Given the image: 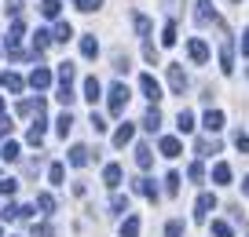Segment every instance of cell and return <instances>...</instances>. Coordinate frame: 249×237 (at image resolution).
Masks as SVG:
<instances>
[{"label":"cell","mask_w":249,"mask_h":237,"mask_svg":"<svg viewBox=\"0 0 249 237\" xmlns=\"http://www.w3.org/2000/svg\"><path fill=\"white\" fill-rule=\"evenodd\" d=\"M44 124H48V121H44V113H40V117H37V124H33V128L26 131V139H30L33 146H40V142H44Z\"/></svg>","instance_id":"2e32d148"},{"label":"cell","mask_w":249,"mask_h":237,"mask_svg":"<svg viewBox=\"0 0 249 237\" xmlns=\"http://www.w3.org/2000/svg\"><path fill=\"white\" fill-rule=\"evenodd\" d=\"M187 73H183V66H169V88H172V95H183L187 92Z\"/></svg>","instance_id":"277c9868"},{"label":"cell","mask_w":249,"mask_h":237,"mask_svg":"<svg viewBox=\"0 0 249 237\" xmlns=\"http://www.w3.org/2000/svg\"><path fill=\"white\" fill-rule=\"evenodd\" d=\"M187 179H195V183H202V179H205V172H202V164H191V168H187Z\"/></svg>","instance_id":"ee69618b"},{"label":"cell","mask_w":249,"mask_h":237,"mask_svg":"<svg viewBox=\"0 0 249 237\" xmlns=\"http://www.w3.org/2000/svg\"><path fill=\"white\" fill-rule=\"evenodd\" d=\"M99 92H103V84L95 80V77H88V80H85V99L92 102V106H95V99H99Z\"/></svg>","instance_id":"83f0119b"},{"label":"cell","mask_w":249,"mask_h":237,"mask_svg":"<svg viewBox=\"0 0 249 237\" xmlns=\"http://www.w3.org/2000/svg\"><path fill=\"white\" fill-rule=\"evenodd\" d=\"M66 161H70L73 168H85V164L92 161V150H88V146H70V153H66Z\"/></svg>","instance_id":"ba28073f"},{"label":"cell","mask_w":249,"mask_h":237,"mask_svg":"<svg viewBox=\"0 0 249 237\" xmlns=\"http://www.w3.org/2000/svg\"><path fill=\"white\" fill-rule=\"evenodd\" d=\"M30 84H33V88H37V92H44V88H48V84H52V69H44V66H37V69H33V73H30Z\"/></svg>","instance_id":"9c48e42d"},{"label":"cell","mask_w":249,"mask_h":237,"mask_svg":"<svg viewBox=\"0 0 249 237\" xmlns=\"http://www.w3.org/2000/svg\"><path fill=\"white\" fill-rule=\"evenodd\" d=\"M187 55H191V62H198V66H205V62H209V47H205V40L191 37V40H187Z\"/></svg>","instance_id":"3957f363"},{"label":"cell","mask_w":249,"mask_h":237,"mask_svg":"<svg viewBox=\"0 0 249 237\" xmlns=\"http://www.w3.org/2000/svg\"><path fill=\"white\" fill-rule=\"evenodd\" d=\"M165 237H183V222H179V219H172L169 226H165Z\"/></svg>","instance_id":"f35d334b"},{"label":"cell","mask_w":249,"mask_h":237,"mask_svg":"<svg viewBox=\"0 0 249 237\" xmlns=\"http://www.w3.org/2000/svg\"><path fill=\"white\" fill-rule=\"evenodd\" d=\"M81 55H85V59H95V55H99V40L95 37H81Z\"/></svg>","instance_id":"4316f807"},{"label":"cell","mask_w":249,"mask_h":237,"mask_svg":"<svg viewBox=\"0 0 249 237\" xmlns=\"http://www.w3.org/2000/svg\"><path fill=\"white\" fill-rule=\"evenodd\" d=\"M143 128H147V131H158V128H161V110H158V106H150L147 113H143Z\"/></svg>","instance_id":"9a60e30c"},{"label":"cell","mask_w":249,"mask_h":237,"mask_svg":"<svg viewBox=\"0 0 249 237\" xmlns=\"http://www.w3.org/2000/svg\"><path fill=\"white\" fill-rule=\"evenodd\" d=\"M132 135H136V128H132V124H128V121H124L121 128L114 131V146H124V142H132Z\"/></svg>","instance_id":"d6986e66"},{"label":"cell","mask_w":249,"mask_h":237,"mask_svg":"<svg viewBox=\"0 0 249 237\" xmlns=\"http://www.w3.org/2000/svg\"><path fill=\"white\" fill-rule=\"evenodd\" d=\"M124 212H128V197L114 190V197H110V215H124Z\"/></svg>","instance_id":"7402d4cb"},{"label":"cell","mask_w":249,"mask_h":237,"mask_svg":"<svg viewBox=\"0 0 249 237\" xmlns=\"http://www.w3.org/2000/svg\"><path fill=\"white\" fill-rule=\"evenodd\" d=\"M213 183H220V186H227V183H231V164H224V161H220L216 168H213Z\"/></svg>","instance_id":"cb8c5ba5"},{"label":"cell","mask_w":249,"mask_h":237,"mask_svg":"<svg viewBox=\"0 0 249 237\" xmlns=\"http://www.w3.org/2000/svg\"><path fill=\"white\" fill-rule=\"evenodd\" d=\"M33 237H55V230L48 222H33Z\"/></svg>","instance_id":"ab89813d"},{"label":"cell","mask_w":249,"mask_h":237,"mask_svg":"<svg viewBox=\"0 0 249 237\" xmlns=\"http://www.w3.org/2000/svg\"><path fill=\"white\" fill-rule=\"evenodd\" d=\"M0 157H4V161H18V142H11V139H8V142L0 146Z\"/></svg>","instance_id":"836d02e7"},{"label":"cell","mask_w":249,"mask_h":237,"mask_svg":"<svg viewBox=\"0 0 249 237\" xmlns=\"http://www.w3.org/2000/svg\"><path fill=\"white\" fill-rule=\"evenodd\" d=\"M165 190H169V193H179V175H176V172H169V175H165Z\"/></svg>","instance_id":"60d3db41"},{"label":"cell","mask_w":249,"mask_h":237,"mask_svg":"<svg viewBox=\"0 0 249 237\" xmlns=\"http://www.w3.org/2000/svg\"><path fill=\"white\" fill-rule=\"evenodd\" d=\"M55 77H59V84H73V62H59Z\"/></svg>","instance_id":"f1b7e54d"},{"label":"cell","mask_w":249,"mask_h":237,"mask_svg":"<svg viewBox=\"0 0 249 237\" xmlns=\"http://www.w3.org/2000/svg\"><path fill=\"white\" fill-rule=\"evenodd\" d=\"M59 8H62L59 0H40V15L44 18H59Z\"/></svg>","instance_id":"1f68e13d"},{"label":"cell","mask_w":249,"mask_h":237,"mask_svg":"<svg viewBox=\"0 0 249 237\" xmlns=\"http://www.w3.org/2000/svg\"><path fill=\"white\" fill-rule=\"evenodd\" d=\"M242 190H246V193H249V175H246V186H242Z\"/></svg>","instance_id":"681fc988"},{"label":"cell","mask_w":249,"mask_h":237,"mask_svg":"<svg viewBox=\"0 0 249 237\" xmlns=\"http://www.w3.org/2000/svg\"><path fill=\"white\" fill-rule=\"evenodd\" d=\"M136 164H140L143 172H147L150 164H154V153H150V146H147V142H140V146H136Z\"/></svg>","instance_id":"5bb4252c"},{"label":"cell","mask_w":249,"mask_h":237,"mask_svg":"<svg viewBox=\"0 0 249 237\" xmlns=\"http://www.w3.org/2000/svg\"><path fill=\"white\" fill-rule=\"evenodd\" d=\"M0 88H8L11 95H18V92H22V77H18V73H8V69H4V73H0Z\"/></svg>","instance_id":"7c38bea8"},{"label":"cell","mask_w":249,"mask_h":237,"mask_svg":"<svg viewBox=\"0 0 249 237\" xmlns=\"http://www.w3.org/2000/svg\"><path fill=\"white\" fill-rule=\"evenodd\" d=\"M18 113L22 117H33V113H44V99H26V102H18Z\"/></svg>","instance_id":"4fadbf2b"},{"label":"cell","mask_w":249,"mask_h":237,"mask_svg":"<svg viewBox=\"0 0 249 237\" xmlns=\"http://www.w3.org/2000/svg\"><path fill=\"white\" fill-rule=\"evenodd\" d=\"M121 164H107V168H103V183L110 186V190H117V186H121Z\"/></svg>","instance_id":"30bf717a"},{"label":"cell","mask_w":249,"mask_h":237,"mask_svg":"<svg viewBox=\"0 0 249 237\" xmlns=\"http://www.w3.org/2000/svg\"><path fill=\"white\" fill-rule=\"evenodd\" d=\"M213 208H216V197H213V193H202V197H198V205H195V219H198V222H205Z\"/></svg>","instance_id":"52a82bcc"},{"label":"cell","mask_w":249,"mask_h":237,"mask_svg":"<svg viewBox=\"0 0 249 237\" xmlns=\"http://www.w3.org/2000/svg\"><path fill=\"white\" fill-rule=\"evenodd\" d=\"M234 146H238L242 153H249V135H246V131H238V135H234Z\"/></svg>","instance_id":"7dc6e473"},{"label":"cell","mask_w":249,"mask_h":237,"mask_svg":"<svg viewBox=\"0 0 249 237\" xmlns=\"http://www.w3.org/2000/svg\"><path fill=\"white\" fill-rule=\"evenodd\" d=\"M220 69H224L227 77L234 73V44H231V40H224V44H220Z\"/></svg>","instance_id":"8992f818"},{"label":"cell","mask_w":249,"mask_h":237,"mask_svg":"<svg viewBox=\"0 0 249 237\" xmlns=\"http://www.w3.org/2000/svg\"><path fill=\"white\" fill-rule=\"evenodd\" d=\"M121 237H140V215H128L121 222Z\"/></svg>","instance_id":"d4e9b609"},{"label":"cell","mask_w":249,"mask_h":237,"mask_svg":"<svg viewBox=\"0 0 249 237\" xmlns=\"http://www.w3.org/2000/svg\"><path fill=\"white\" fill-rule=\"evenodd\" d=\"M0 113H4V95H0Z\"/></svg>","instance_id":"f907efd6"},{"label":"cell","mask_w":249,"mask_h":237,"mask_svg":"<svg viewBox=\"0 0 249 237\" xmlns=\"http://www.w3.org/2000/svg\"><path fill=\"white\" fill-rule=\"evenodd\" d=\"M195 150L202 153V157H213V153H220V139H198Z\"/></svg>","instance_id":"ac0fdd59"},{"label":"cell","mask_w":249,"mask_h":237,"mask_svg":"<svg viewBox=\"0 0 249 237\" xmlns=\"http://www.w3.org/2000/svg\"><path fill=\"white\" fill-rule=\"evenodd\" d=\"M48 179H52V186H62V179H66V164L55 161L52 168H48Z\"/></svg>","instance_id":"4dcf8cb0"},{"label":"cell","mask_w":249,"mask_h":237,"mask_svg":"<svg viewBox=\"0 0 249 237\" xmlns=\"http://www.w3.org/2000/svg\"><path fill=\"white\" fill-rule=\"evenodd\" d=\"M195 22L198 26H213V22H216V8H213V0H198V4H195Z\"/></svg>","instance_id":"7a4b0ae2"},{"label":"cell","mask_w":249,"mask_h":237,"mask_svg":"<svg viewBox=\"0 0 249 237\" xmlns=\"http://www.w3.org/2000/svg\"><path fill=\"white\" fill-rule=\"evenodd\" d=\"M88 124H92V131H95V135H103V131H107V121H103V117L95 113V110H92V121H88Z\"/></svg>","instance_id":"b9f144b4"},{"label":"cell","mask_w":249,"mask_h":237,"mask_svg":"<svg viewBox=\"0 0 249 237\" xmlns=\"http://www.w3.org/2000/svg\"><path fill=\"white\" fill-rule=\"evenodd\" d=\"M73 99H77V95H73V88H70V84H59V102H62V106H70Z\"/></svg>","instance_id":"74e56055"},{"label":"cell","mask_w":249,"mask_h":237,"mask_svg":"<svg viewBox=\"0 0 249 237\" xmlns=\"http://www.w3.org/2000/svg\"><path fill=\"white\" fill-rule=\"evenodd\" d=\"M213 237H231V226L227 222H213Z\"/></svg>","instance_id":"f6af8a7d"},{"label":"cell","mask_w":249,"mask_h":237,"mask_svg":"<svg viewBox=\"0 0 249 237\" xmlns=\"http://www.w3.org/2000/svg\"><path fill=\"white\" fill-rule=\"evenodd\" d=\"M242 55H249V30L242 33Z\"/></svg>","instance_id":"c3c4849f"},{"label":"cell","mask_w":249,"mask_h":237,"mask_svg":"<svg viewBox=\"0 0 249 237\" xmlns=\"http://www.w3.org/2000/svg\"><path fill=\"white\" fill-rule=\"evenodd\" d=\"M132 22H136V33H140V37L147 40V37H150V30H154V26H150V18H147V15H140V11H136V15H132Z\"/></svg>","instance_id":"484cf974"},{"label":"cell","mask_w":249,"mask_h":237,"mask_svg":"<svg viewBox=\"0 0 249 237\" xmlns=\"http://www.w3.org/2000/svg\"><path fill=\"white\" fill-rule=\"evenodd\" d=\"M73 8L88 15V11H99V8H103V0H73Z\"/></svg>","instance_id":"d590c367"},{"label":"cell","mask_w":249,"mask_h":237,"mask_svg":"<svg viewBox=\"0 0 249 237\" xmlns=\"http://www.w3.org/2000/svg\"><path fill=\"white\" fill-rule=\"evenodd\" d=\"M128 95H132V92H128L124 84H114V88H110V113H114V117L124 113V106H128Z\"/></svg>","instance_id":"6da1fadb"},{"label":"cell","mask_w":249,"mask_h":237,"mask_svg":"<svg viewBox=\"0 0 249 237\" xmlns=\"http://www.w3.org/2000/svg\"><path fill=\"white\" fill-rule=\"evenodd\" d=\"M15 190H18V183H15V179H0V193H4V197H11Z\"/></svg>","instance_id":"7bdbcfd3"},{"label":"cell","mask_w":249,"mask_h":237,"mask_svg":"<svg viewBox=\"0 0 249 237\" xmlns=\"http://www.w3.org/2000/svg\"><path fill=\"white\" fill-rule=\"evenodd\" d=\"M161 153H165V157H179V153H183V142L172 139V135H165L161 139Z\"/></svg>","instance_id":"e0dca14e"},{"label":"cell","mask_w":249,"mask_h":237,"mask_svg":"<svg viewBox=\"0 0 249 237\" xmlns=\"http://www.w3.org/2000/svg\"><path fill=\"white\" fill-rule=\"evenodd\" d=\"M73 37V30H70V22H59L55 26V40H59V44H66V40Z\"/></svg>","instance_id":"8d00e7d4"},{"label":"cell","mask_w":249,"mask_h":237,"mask_svg":"<svg viewBox=\"0 0 249 237\" xmlns=\"http://www.w3.org/2000/svg\"><path fill=\"white\" fill-rule=\"evenodd\" d=\"M55 131H59L62 139H66V135H70V131H73V117H70V110H66V113H62L59 121H55Z\"/></svg>","instance_id":"f546056e"},{"label":"cell","mask_w":249,"mask_h":237,"mask_svg":"<svg viewBox=\"0 0 249 237\" xmlns=\"http://www.w3.org/2000/svg\"><path fill=\"white\" fill-rule=\"evenodd\" d=\"M140 92L150 99V106H154V102L161 99V84H158V80H154L150 73H143V77H140Z\"/></svg>","instance_id":"5b68a950"},{"label":"cell","mask_w":249,"mask_h":237,"mask_svg":"<svg viewBox=\"0 0 249 237\" xmlns=\"http://www.w3.org/2000/svg\"><path fill=\"white\" fill-rule=\"evenodd\" d=\"M176 128H179V135L195 131V117H191V110H179V117H176Z\"/></svg>","instance_id":"603a6c76"},{"label":"cell","mask_w":249,"mask_h":237,"mask_svg":"<svg viewBox=\"0 0 249 237\" xmlns=\"http://www.w3.org/2000/svg\"><path fill=\"white\" fill-rule=\"evenodd\" d=\"M143 59H147L150 66H158V47H154V44H147V47H143Z\"/></svg>","instance_id":"bcb514c9"},{"label":"cell","mask_w":249,"mask_h":237,"mask_svg":"<svg viewBox=\"0 0 249 237\" xmlns=\"http://www.w3.org/2000/svg\"><path fill=\"white\" fill-rule=\"evenodd\" d=\"M52 40H55V37H52L48 30H37V33H33V59H37V55H44Z\"/></svg>","instance_id":"8fae6325"},{"label":"cell","mask_w":249,"mask_h":237,"mask_svg":"<svg viewBox=\"0 0 249 237\" xmlns=\"http://www.w3.org/2000/svg\"><path fill=\"white\" fill-rule=\"evenodd\" d=\"M161 44H165V47L176 44V22H165V30H161Z\"/></svg>","instance_id":"e575fe53"},{"label":"cell","mask_w":249,"mask_h":237,"mask_svg":"<svg viewBox=\"0 0 249 237\" xmlns=\"http://www.w3.org/2000/svg\"><path fill=\"white\" fill-rule=\"evenodd\" d=\"M37 208H40L44 215H52V212H55V197H52V193H37Z\"/></svg>","instance_id":"d6a6232c"},{"label":"cell","mask_w":249,"mask_h":237,"mask_svg":"<svg viewBox=\"0 0 249 237\" xmlns=\"http://www.w3.org/2000/svg\"><path fill=\"white\" fill-rule=\"evenodd\" d=\"M136 193H143L147 201H158V186L150 179H136Z\"/></svg>","instance_id":"44dd1931"},{"label":"cell","mask_w":249,"mask_h":237,"mask_svg":"<svg viewBox=\"0 0 249 237\" xmlns=\"http://www.w3.org/2000/svg\"><path fill=\"white\" fill-rule=\"evenodd\" d=\"M202 124H205L209 131H220V128H224V113H220V110H209V113L202 117Z\"/></svg>","instance_id":"ffe728a7"}]
</instances>
